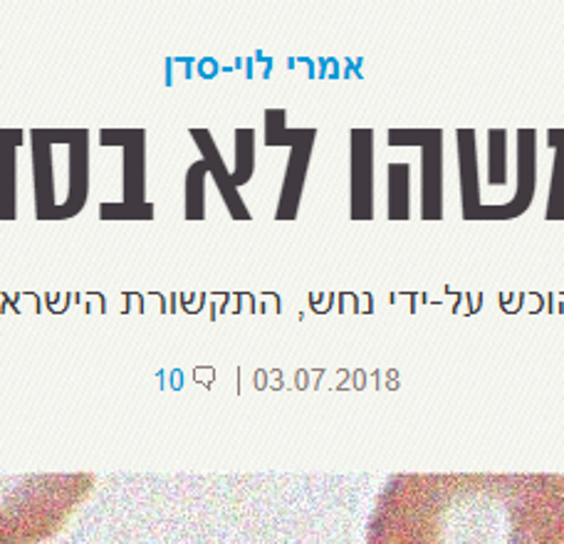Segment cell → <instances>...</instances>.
Returning a JSON list of instances; mask_svg holds the SVG:
<instances>
[{
  "label": "cell",
  "instance_id": "6da1fadb",
  "mask_svg": "<svg viewBox=\"0 0 564 544\" xmlns=\"http://www.w3.org/2000/svg\"><path fill=\"white\" fill-rule=\"evenodd\" d=\"M367 544H564V488L542 476H399Z\"/></svg>",
  "mask_w": 564,
  "mask_h": 544
},
{
  "label": "cell",
  "instance_id": "7a4b0ae2",
  "mask_svg": "<svg viewBox=\"0 0 564 544\" xmlns=\"http://www.w3.org/2000/svg\"><path fill=\"white\" fill-rule=\"evenodd\" d=\"M95 486V476L0 478V544L55 537Z\"/></svg>",
  "mask_w": 564,
  "mask_h": 544
},
{
  "label": "cell",
  "instance_id": "3957f363",
  "mask_svg": "<svg viewBox=\"0 0 564 544\" xmlns=\"http://www.w3.org/2000/svg\"><path fill=\"white\" fill-rule=\"evenodd\" d=\"M102 144H122L127 149L124 156V206L122 208H134V216L144 214L151 216L149 206L144 204V132L134 134V144H127V132H102L99 134Z\"/></svg>",
  "mask_w": 564,
  "mask_h": 544
}]
</instances>
